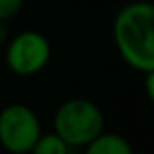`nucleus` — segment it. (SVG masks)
I'll use <instances>...</instances> for the list:
<instances>
[{"label":"nucleus","mask_w":154,"mask_h":154,"mask_svg":"<svg viewBox=\"0 0 154 154\" xmlns=\"http://www.w3.org/2000/svg\"><path fill=\"white\" fill-rule=\"evenodd\" d=\"M24 8V0H0V22H9Z\"/></svg>","instance_id":"nucleus-7"},{"label":"nucleus","mask_w":154,"mask_h":154,"mask_svg":"<svg viewBox=\"0 0 154 154\" xmlns=\"http://www.w3.org/2000/svg\"><path fill=\"white\" fill-rule=\"evenodd\" d=\"M131 143L116 132H100L85 145V154H132Z\"/></svg>","instance_id":"nucleus-5"},{"label":"nucleus","mask_w":154,"mask_h":154,"mask_svg":"<svg viewBox=\"0 0 154 154\" xmlns=\"http://www.w3.org/2000/svg\"><path fill=\"white\" fill-rule=\"evenodd\" d=\"M42 134L35 111L24 103H9L0 111V145L11 154H29Z\"/></svg>","instance_id":"nucleus-3"},{"label":"nucleus","mask_w":154,"mask_h":154,"mask_svg":"<svg viewBox=\"0 0 154 154\" xmlns=\"http://www.w3.org/2000/svg\"><path fill=\"white\" fill-rule=\"evenodd\" d=\"M9 40V31H8V22H0V45H6Z\"/></svg>","instance_id":"nucleus-8"},{"label":"nucleus","mask_w":154,"mask_h":154,"mask_svg":"<svg viewBox=\"0 0 154 154\" xmlns=\"http://www.w3.org/2000/svg\"><path fill=\"white\" fill-rule=\"evenodd\" d=\"M49 58V40L38 31H24L13 36L6 47V63L17 76H33L40 72Z\"/></svg>","instance_id":"nucleus-4"},{"label":"nucleus","mask_w":154,"mask_h":154,"mask_svg":"<svg viewBox=\"0 0 154 154\" xmlns=\"http://www.w3.org/2000/svg\"><path fill=\"white\" fill-rule=\"evenodd\" d=\"M54 134L71 149L85 147L100 132H103V114L100 107L85 98H71L54 112Z\"/></svg>","instance_id":"nucleus-2"},{"label":"nucleus","mask_w":154,"mask_h":154,"mask_svg":"<svg viewBox=\"0 0 154 154\" xmlns=\"http://www.w3.org/2000/svg\"><path fill=\"white\" fill-rule=\"evenodd\" d=\"M112 36L129 67L143 74L154 71V8L149 2L123 6L114 18Z\"/></svg>","instance_id":"nucleus-1"},{"label":"nucleus","mask_w":154,"mask_h":154,"mask_svg":"<svg viewBox=\"0 0 154 154\" xmlns=\"http://www.w3.org/2000/svg\"><path fill=\"white\" fill-rule=\"evenodd\" d=\"M69 149L71 147L60 136L51 132V134H40L29 154H69Z\"/></svg>","instance_id":"nucleus-6"},{"label":"nucleus","mask_w":154,"mask_h":154,"mask_svg":"<svg viewBox=\"0 0 154 154\" xmlns=\"http://www.w3.org/2000/svg\"><path fill=\"white\" fill-rule=\"evenodd\" d=\"M132 154H147V152H132Z\"/></svg>","instance_id":"nucleus-9"}]
</instances>
